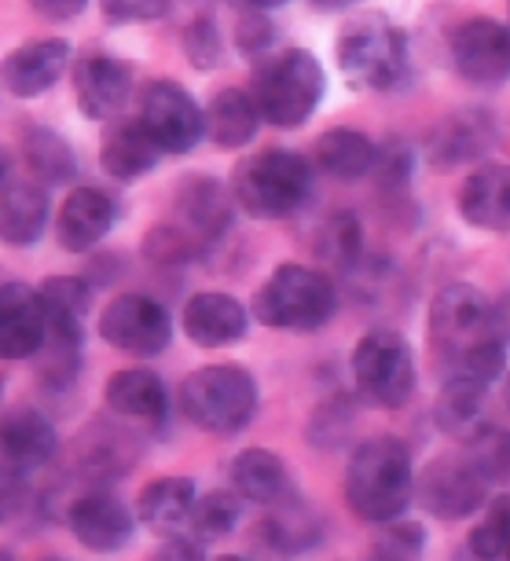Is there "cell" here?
I'll use <instances>...</instances> for the list:
<instances>
[{"label": "cell", "instance_id": "obj_1", "mask_svg": "<svg viewBox=\"0 0 510 561\" xmlns=\"http://www.w3.org/2000/svg\"><path fill=\"white\" fill-rule=\"evenodd\" d=\"M492 301L471 283H452L430 305V337L441 356L444 378L488 386L503 370V348L488 320Z\"/></svg>", "mask_w": 510, "mask_h": 561}, {"label": "cell", "instance_id": "obj_2", "mask_svg": "<svg viewBox=\"0 0 510 561\" xmlns=\"http://www.w3.org/2000/svg\"><path fill=\"white\" fill-rule=\"evenodd\" d=\"M416 495L411 455L397 437H371L356 444L345 466V503L360 522L389 525Z\"/></svg>", "mask_w": 510, "mask_h": 561}, {"label": "cell", "instance_id": "obj_3", "mask_svg": "<svg viewBox=\"0 0 510 561\" xmlns=\"http://www.w3.org/2000/svg\"><path fill=\"white\" fill-rule=\"evenodd\" d=\"M231 195L253 220H286L309 203L313 162L291 147H264L231 169Z\"/></svg>", "mask_w": 510, "mask_h": 561}, {"label": "cell", "instance_id": "obj_4", "mask_svg": "<svg viewBox=\"0 0 510 561\" xmlns=\"http://www.w3.org/2000/svg\"><path fill=\"white\" fill-rule=\"evenodd\" d=\"M327 92V73L320 59L305 48H283L275 56L253 62L250 96L258 103L261 118L275 129H297L313 118Z\"/></svg>", "mask_w": 510, "mask_h": 561}, {"label": "cell", "instance_id": "obj_5", "mask_svg": "<svg viewBox=\"0 0 510 561\" xmlns=\"http://www.w3.org/2000/svg\"><path fill=\"white\" fill-rule=\"evenodd\" d=\"M338 309L335 283L305 264H280L253 298V316L286 334H316Z\"/></svg>", "mask_w": 510, "mask_h": 561}, {"label": "cell", "instance_id": "obj_6", "mask_svg": "<svg viewBox=\"0 0 510 561\" xmlns=\"http://www.w3.org/2000/svg\"><path fill=\"white\" fill-rule=\"evenodd\" d=\"M335 59L349 89L393 92L408 73V41L386 15H360L342 30Z\"/></svg>", "mask_w": 510, "mask_h": 561}, {"label": "cell", "instance_id": "obj_7", "mask_svg": "<svg viewBox=\"0 0 510 561\" xmlns=\"http://www.w3.org/2000/svg\"><path fill=\"white\" fill-rule=\"evenodd\" d=\"M180 411L206 433H239L258 415V382L236 364L199 367L180 386Z\"/></svg>", "mask_w": 510, "mask_h": 561}, {"label": "cell", "instance_id": "obj_8", "mask_svg": "<svg viewBox=\"0 0 510 561\" xmlns=\"http://www.w3.org/2000/svg\"><path fill=\"white\" fill-rule=\"evenodd\" d=\"M353 378L371 404L389 411L404 408L416 393V359L408 342L389 327L367 331L353 348Z\"/></svg>", "mask_w": 510, "mask_h": 561}, {"label": "cell", "instance_id": "obj_9", "mask_svg": "<svg viewBox=\"0 0 510 561\" xmlns=\"http://www.w3.org/2000/svg\"><path fill=\"white\" fill-rule=\"evenodd\" d=\"M144 129L162 147V154H188L206 136V107H199L195 96L173 78H158L140 92Z\"/></svg>", "mask_w": 510, "mask_h": 561}, {"label": "cell", "instance_id": "obj_10", "mask_svg": "<svg viewBox=\"0 0 510 561\" xmlns=\"http://www.w3.org/2000/svg\"><path fill=\"white\" fill-rule=\"evenodd\" d=\"M78 111L89 122H114L133 96V67L107 48H84L70 67Z\"/></svg>", "mask_w": 510, "mask_h": 561}, {"label": "cell", "instance_id": "obj_11", "mask_svg": "<svg viewBox=\"0 0 510 561\" xmlns=\"http://www.w3.org/2000/svg\"><path fill=\"white\" fill-rule=\"evenodd\" d=\"M100 337L129 356H158L169 348L173 320L158 298L147 294H122L100 312Z\"/></svg>", "mask_w": 510, "mask_h": 561}, {"label": "cell", "instance_id": "obj_12", "mask_svg": "<svg viewBox=\"0 0 510 561\" xmlns=\"http://www.w3.org/2000/svg\"><path fill=\"white\" fill-rule=\"evenodd\" d=\"M416 495L422 511L438 522H463L488 503V484L477 478L474 466L460 455H438L422 466L416 478Z\"/></svg>", "mask_w": 510, "mask_h": 561}, {"label": "cell", "instance_id": "obj_13", "mask_svg": "<svg viewBox=\"0 0 510 561\" xmlns=\"http://www.w3.org/2000/svg\"><path fill=\"white\" fill-rule=\"evenodd\" d=\"M452 67L477 89H499L510 81V26L496 19H466L452 34Z\"/></svg>", "mask_w": 510, "mask_h": 561}, {"label": "cell", "instance_id": "obj_14", "mask_svg": "<svg viewBox=\"0 0 510 561\" xmlns=\"http://www.w3.org/2000/svg\"><path fill=\"white\" fill-rule=\"evenodd\" d=\"M140 459V437L114 419H92L73 437V470L89 484H107L129 473Z\"/></svg>", "mask_w": 510, "mask_h": 561}, {"label": "cell", "instance_id": "obj_15", "mask_svg": "<svg viewBox=\"0 0 510 561\" xmlns=\"http://www.w3.org/2000/svg\"><path fill=\"white\" fill-rule=\"evenodd\" d=\"M496 147V122L481 107H460L433 125L427 136V162L433 169H460L481 158Z\"/></svg>", "mask_w": 510, "mask_h": 561}, {"label": "cell", "instance_id": "obj_16", "mask_svg": "<svg viewBox=\"0 0 510 561\" xmlns=\"http://www.w3.org/2000/svg\"><path fill=\"white\" fill-rule=\"evenodd\" d=\"M173 206H177V220L188 231H195L202 242H217L225 239L231 225H236V195H231V184L209 176V173H188L177 180L173 192Z\"/></svg>", "mask_w": 510, "mask_h": 561}, {"label": "cell", "instance_id": "obj_17", "mask_svg": "<svg viewBox=\"0 0 510 561\" xmlns=\"http://www.w3.org/2000/svg\"><path fill=\"white\" fill-rule=\"evenodd\" d=\"M73 67V51L63 37H34L12 48L0 62L4 89L15 100H37L59 84V78Z\"/></svg>", "mask_w": 510, "mask_h": 561}, {"label": "cell", "instance_id": "obj_18", "mask_svg": "<svg viewBox=\"0 0 510 561\" xmlns=\"http://www.w3.org/2000/svg\"><path fill=\"white\" fill-rule=\"evenodd\" d=\"M67 522L73 539L84 550H92V554H114V550H122L133 539V525H136L129 506L103 489H92L81 500H73Z\"/></svg>", "mask_w": 510, "mask_h": 561}, {"label": "cell", "instance_id": "obj_19", "mask_svg": "<svg viewBox=\"0 0 510 561\" xmlns=\"http://www.w3.org/2000/svg\"><path fill=\"white\" fill-rule=\"evenodd\" d=\"M118 203L103 187H73L56 217V239L67 253H92L111 236Z\"/></svg>", "mask_w": 510, "mask_h": 561}, {"label": "cell", "instance_id": "obj_20", "mask_svg": "<svg viewBox=\"0 0 510 561\" xmlns=\"http://www.w3.org/2000/svg\"><path fill=\"white\" fill-rule=\"evenodd\" d=\"M45 309L26 283H0V359H30L45 348Z\"/></svg>", "mask_w": 510, "mask_h": 561}, {"label": "cell", "instance_id": "obj_21", "mask_svg": "<svg viewBox=\"0 0 510 561\" xmlns=\"http://www.w3.org/2000/svg\"><path fill=\"white\" fill-rule=\"evenodd\" d=\"M59 451V433L37 408L19 404L0 415V459L15 470L48 466Z\"/></svg>", "mask_w": 510, "mask_h": 561}, {"label": "cell", "instance_id": "obj_22", "mask_svg": "<svg viewBox=\"0 0 510 561\" xmlns=\"http://www.w3.org/2000/svg\"><path fill=\"white\" fill-rule=\"evenodd\" d=\"M41 309H45V345L81 348L84 337V312L92 309V283L81 275H48L37 287Z\"/></svg>", "mask_w": 510, "mask_h": 561}, {"label": "cell", "instance_id": "obj_23", "mask_svg": "<svg viewBox=\"0 0 510 561\" xmlns=\"http://www.w3.org/2000/svg\"><path fill=\"white\" fill-rule=\"evenodd\" d=\"M460 214L471 228L507 236L510 231V165H499V162L477 165L460 187Z\"/></svg>", "mask_w": 510, "mask_h": 561}, {"label": "cell", "instance_id": "obj_24", "mask_svg": "<svg viewBox=\"0 0 510 561\" xmlns=\"http://www.w3.org/2000/svg\"><path fill=\"white\" fill-rule=\"evenodd\" d=\"M247 327H250V316L231 294H217V290L195 294L184 309V331L191 342L202 348L236 345L247 337Z\"/></svg>", "mask_w": 510, "mask_h": 561}, {"label": "cell", "instance_id": "obj_25", "mask_svg": "<svg viewBox=\"0 0 510 561\" xmlns=\"http://www.w3.org/2000/svg\"><path fill=\"white\" fill-rule=\"evenodd\" d=\"M107 408L125 422H144V426H158L166 422L169 393L162 375L147 367H122L107 378Z\"/></svg>", "mask_w": 510, "mask_h": 561}, {"label": "cell", "instance_id": "obj_26", "mask_svg": "<svg viewBox=\"0 0 510 561\" xmlns=\"http://www.w3.org/2000/svg\"><path fill=\"white\" fill-rule=\"evenodd\" d=\"M162 158V147L151 140V133L144 129L140 118H114L107 136L100 147V162L107 169L111 180L133 184V180L147 176Z\"/></svg>", "mask_w": 510, "mask_h": 561}, {"label": "cell", "instance_id": "obj_27", "mask_svg": "<svg viewBox=\"0 0 510 561\" xmlns=\"http://www.w3.org/2000/svg\"><path fill=\"white\" fill-rule=\"evenodd\" d=\"M48 187L37 180H15L0 192V242L12 250H26L45 236L48 228Z\"/></svg>", "mask_w": 510, "mask_h": 561}, {"label": "cell", "instance_id": "obj_28", "mask_svg": "<svg viewBox=\"0 0 510 561\" xmlns=\"http://www.w3.org/2000/svg\"><path fill=\"white\" fill-rule=\"evenodd\" d=\"M19 151H23L30 176H34L41 187H63V184H70V180H78V154H73V144L63 133L48 129V125L26 122L23 133H19Z\"/></svg>", "mask_w": 510, "mask_h": 561}, {"label": "cell", "instance_id": "obj_29", "mask_svg": "<svg viewBox=\"0 0 510 561\" xmlns=\"http://www.w3.org/2000/svg\"><path fill=\"white\" fill-rule=\"evenodd\" d=\"M261 122L264 118L250 96V89L225 84V89H217L206 103V136L220 151H239V147H247L253 136H258Z\"/></svg>", "mask_w": 510, "mask_h": 561}, {"label": "cell", "instance_id": "obj_30", "mask_svg": "<svg viewBox=\"0 0 510 561\" xmlns=\"http://www.w3.org/2000/svg\"><path fill=\"white\" fill-rule=\"evenodd\" d=\"M195 503H199V492L191 478H158L140 492L136 514H140V522L151 528V533L177 536L188 528Z\"/></svg>", "mask_w": 510, "mask_h": 561}, {"label": "cell", "instance_id": "obj_31", "mask_svg": "<svg viewBox=\"0 0 510 561\" xmlns=\"http://www.w3.org/2000/svg\"><path fill=\"white\" fill-rule=\"evenodd\" d=\"M313 158L331 180L353 184V180L375 173L378 147L360 129H345V125H338V129H327L320 140L313 144Z\"/></svg>", "mask_w": 510, "mask_h": 561}, {"label": "cell", "instance_id": "obj_32", "mask_svg": "<svg viewBox=\"0 0 510 561\" xmlns=\"http://www.w3.org/2000/svg\"><path fill=\"white\" fill-rule=\"evenodd\" d=\"M231 489L242 503H283L286 495V462L269 448H247L231 462Z\"/></svg>", "mask_w": 510, "mask_h": 561}, {"label": "cell", "instance_id": "obj_33", "mask_svg": "<svg viewBox=\"0 0 510 561\" xmlns=\"http://www.w3.org/2000/svg\"><path fill=\"white\" fill-rule=\"evenodd\" d=\"M485 393H488V386L460 382V378H444L438 408H433V419H438L441 433H449V437H460V440H471L474 433L481 430Z\"/></svg>", "mask_w": 510, "mask_h": 561}, {"label": "cell", "instance_id": "obj_34", "mask_svg": "<svg viewBox=\"0 0 510 561\" xmlns=\"http://www.w3.org/2000/svg\"><path fill=\"white\" fill-rule=\"evenodd\" d=\"M206 242H202L195 231H188L180 220H166V225L147 228L144 236V261L155 264V268H184V264L199 261Z\"/></svg>", "mask_w": 510, "mask_h": 561}, {"label": "cell", "instance_id": "obj_35", "mask_svg": "<svg viewBox=\"0 0 510 561\" xmlns=\"http://www.w3.org/2000/svg\"><path fill=\"white\" fill-rule=\"evenodd\" d=\"M242 522V500L236 492H209L202 495L191 511V522H188V539L195 543H217V539L231 536Z\"/></svg>", "mask_w": 510, "mask_h": 561}, {"label": "cell", "instance_id": "obj_36", "mask_svg": "<svg viewBox=\"0 0 510 561\" xmlns=\"http://www.w3.org/2000/svg\"><path fill=\"white\" fill-rule=\"evenodd\" d=\"M316 253H320V261H327L331 268L353 272L360 253H364V231H360V220L353 214L327 217L320 236H316Z\"/></svg>", "mask_w": 510, "mask_h": 561}, {"label": "cell", "instance_id": "obj_37", "mask_svg": "<svg viewBox=\"0 0 510 561\" xmlns=\"http://www.w3.org/2000/svg\"><path fill=\"white\" fill-rule=\"evenodd\" d=\"M463 459L485 484L510 481V433L499 426H481L471 440H463Z\"/></svg>", "mask_w": 510, "mask_h": 561}, {"label": "cell", "instance_id": "obj_38", "mask_svg": "<svg viewBox=\"0 0 510 561\" xmlns=\"http://www.w3.org/2000/svg\"><path fill=\"white\" fill-rule=\"evenodd\" d=\"M180 48H184V56L195 70H220L228 59L225 34H220L217 19L209 15H195L180 30Z\"/></svg>", "mask_w": 510, "mask_h": 561}, {"label": "cell", "instance_id": "obj_39", "mask_svg": "<svg viewBox=\"0 0 510 561\" xmlns=\"http://www.w3.org/2000/svg\"><path fill=\"white\" fill-rule=\"evenodd\" d=\"M471 550L481 561H499L510 550V495H492L471 533Z\"/></svg>", "mask_w": 510, "mask_h": 561}, {"label": "cell", "instance_id": "obj_40", "mask_svg": "<svg viewBox=\"0 0 510 561\" xmlns=\"http://www.w3.org/2000/svg\"><path fill=\"white\" fill-rule=\"evenodd\" d=\"M275 37H280V30H275L269 12H242L239 15V23H236V48H239V56L261 62L264 56H272Z\"/></svg>", "mask_w": 510, "mask_h": 561}, {"label": "cell", "instance_id": "obj_41", "mask_svg": "<svg viewBox=\"0 0 510 561\" xmlns=\"http://www.w3.org/2000/svg\"><path fill=\"white\" fill-rule=\"evenodd\" d=\"M30 506H34V489H30L26 470L0 466V525H15Z\"/></svg>", "mask_w": 510, "mask_h": 561}, {"label": "cell", "instance_id": "obj_42", "mask_svg": "<svg viewBox=\"0 0 510 561\" xmlns=\"http://www.w3.org/2000/svg\"><path fill=\"white\" fill-rule=\"evenodd\" d=\"M169 0H100V12L114 26H140V23H158L169 15Z\"/></svg>", "mask_w": 510, "mask_h": 561}, {"label": "cell", "instance_id": "obj_43", "mask_svg": "<svg viewBox=\"0 0 510 561\" xmlns=\"http://www.w3.org/2000/svg\"><path fill=\"white\" fill-rule=\"evenodd\" d=\"M324 426H331L320 437V444L316 448H338V444L345 440V433L353 430V408H349V400H327V404L316 411L313 415V426H309V433H316V430H324Z\"/></svg>", "mask_w": 510, "mask_h": 561}, {"label": "cell", "instance_id": "obj_44", "mask_svg": "<svg viewBox=\"0 0 510 561\" xmlns=\"http://www.w3.org/2000/svg\"><path fill=\"white\" fill-rule=\"evenodd\" d=\"M375 173H378L382 184L400 187L404 180H408V173H411V151H408V144L389 140L386 147H382L378 162H375Z\"/></svg>", "mask_w": 510, "mask_h": 561}, {"label": "cell", "instance_id": "obj_45", "mask_svg": "<svg viewBox=\"0 0 510 561\" xmlns=\"http://www.w3.org/2000/svg\"><path fill=\"white\" fill-rule=\"evenodd\" d=\"M92 0H30V12L37 19H45V23H73V19L84 15V8H89Z\"/></svg>", "mask_w": 510, "mask_h": 561}, {"label": "cell", "instance_id": "obj_46", "mask_svg": "<svg viewBox=\"0 0 510 561\" xmlns=\"http://www.w3.org/2000/svg\"><path fill=\"white\" fill-rule=\"evenodd\" d=\"M151 561H206V558H202V547L195 543V539L169 536L166 543L151 554Z\"/></svg>", "mask_w": 510, "mask_h": 561}, {"label": "cell", "instance_id": "obj_47", "mask_svg": "<svg viewBox=\"0 0 510 561\" xmlns=\"http://www.w3.org/2000/svg\"><path fill=\"white\" fill-rule=\"evenodd\" d=\"M488 320H492V334L499 345H510V290L499 294L492 301V309H488Z\"/></svg>", "mask_w": 510, "mask_h": 561}, {"label": "cell", "instance_id": "obj_48", "mask_svg": "<svg viewBox=\"0 0 510 561\" xmlns=\"http://www.w3.org/2000/svg\"><path fill=\"white\" fill-rule=\"evenodd\" d=\"M12 184H15V158H12V151L0 147V192L12 187Z\"/></svg>", "mask_w": 510, "mask_h": 561}, {"label": "cell", "instance_id": "obj_49", "mask_svg": "<svg viewBox=\"0 0 510 561\" xmlns=\"http://www.w3.org/2000/svg\"><path fill=\"white\" fill-rule=\"evenodd\" d=\"M242 12H272V8H283L286 0H231Z\"/></svg>", "mask_w": 510, "mask_h": 561}, {"label": "cell", "instance_id": "obj_50", "mask_svg": "<svg viewBox=\"0 0 510 561\" xmlns=\"http://www.w3.org/2000/svg\"><path fill=\"white\" fill-rule=\"evenodd\" d=\"M316 12H345V8H353L356 0H309Z\"/></svg>", "mask_w": 510, "mask_h": 561}, {"label": "cell", "instance_id": "obj_51", "mask_svg": "<svg viewBox=\"0 0 510 561\" xmlns=\"http://www.w3.org/2000/svg\"><path fill=\"white\" fill-rule=\"evenodd\" d=\"M367 561H411V558H404V554H397V550H389L386 543H378L375 550H371Z\"/></svg>", "mask_w": 510, "mask_h": 561}, {"label": "cell", "instance_id": "obj_52", "mask_svg": "<svg viewBox=\"0 0 510 561\" xmlns=\"http://www.w3.org/2000/svg\"><path fill=\"white\" fill-rule=\"evenodd\" d=\"M0 561H19V558L12 554V550H0Z\"/></svg>", "mask_w": 510, "mask_h": 561}, {"label": "cell", "instance_id": "obj_53", "mask_svg": "<svg viewBox=\"0 0 510 561\" xmlns=\"http://www.w3.org/2000/svg\"><path fill=\"white\" fill-rule=\"evenodd\" d=\"M217 561H247V558H236V554H225V558H217Z\"/></svg>", "mask_w": 510, "mask_h": 561}, {"label": "cell", "instance_id": "obj_54", "mask_svg": "<svg viewBox=\"0 0 510 561\" xmlns=\"http://www.w3.org/2000/svg\"><path fill=\"white\" fill-rule=\"evenodd\" d=\"M507 408H510V378H507Z\"/></svg>", "mask_w": 510, "mask_h": 561}, {"label": "cell", "instance_id": "obj_55", "mask_svg": "<svg viewBox=\"0 0 510 561\" xmlns=\"http://www.w3.org/2000/svg\"><path fill=\"white\" fill-rule=\"evenodd\" d=\"M0 397H4V378H0Z\"/></svg>", "mask_w": 510, "mask_h": 561}, {"label": "cell", "instance_id": "obj_56", "mask_svg": "<svg viewBox=\"0 0 510 561\" xmlns=\"http://www.w3.org/2000/svg\"><path fill=\"white\" fill-rule=\"evenodd\" d=\"M45 561H67V558H45Z\"/></svg>", "mask_w": 510, "mask_h": 561}, {"label": "cell", "instance_id": "obj_57", "mask_svg": "<svg viewBox=\"0 0 510 561\" xmlns=\"http://www.w3.org/2000/svg\"><path fill=\"white\" fill-rule=\"evenodd\" d=\"M0 89H4V73H0Z\"/></svg>", "mask_w": 510, "mask_h": 561}, {"label": "cell", "instance_id": "obj_58", "mask_svg": "<svg viewBox=\"0 0 510 561\" xmlns=\"http://www.w3.org/2000/svg\"><path fill=\"white\" fill-rule=\"evenodd\" d=\"M507 561H510V550H507Z\"/></svg>", "mask_w": 510, "mask_h": 561}]
</instances>
